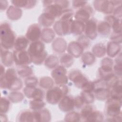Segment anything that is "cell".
Returning a JSON list of instances; mask_svg holds the SVG:
<instances>
[{"label": "cell", "instance_id": "2e32d148", "mask_svg": "<svg viewBox=\"0 0 122 122\" xmlns=\"http://www.w3.org/2000/svg\"><path fill=\"white\" fill-rule=\"evenodd\" d=\"M105 21L108 23L112 28L113 33H122L121 19L117 18L113 15H108L105 17Z\"/></svg>", "mask_w": 122, "mask_h": 122}, {"label": "cell", "instance_id": "6da1fadb", "mask_svg": "<svg viewBox=\"0 0 122 122\" xmlns=\"http://www.w3.org/2000/svg\"><path fill=\"white\" fill-rule=\"evenodd\" d=\"M27 51L30 57L31 62L36 65L42 63L47 56L44 44L39 40L31 42Z\"/></svg>", "mask_w": 122, "mask_h": 122}, {"label": "cell", "instance_id": "7402d4cb", "mask_svg": "<svg viewBox=\"0 0 122 122\" xmlns=\"http://www.w3.org/2000/svg\"><path fill=\"white\" fill-rule=\"evenodd\" d=\"M55 18L49 13L44 12L38 18L39 24L44 27H49L51 26L55 21Z\"/></svg>", "mask_w": 122, "mask_h": 122}, {"label": "cell", "instance_id": "f1b7e54d", "mask_svg": "<svg viewBox=\"0 0 122 122\" xmlns=\"http://www.w3.org/2000/svg\"><path fill=\"white\" fill-rule=\"evenodd\" d=\"M17 121L19 122H34L33 111L24 110L21 111L17 117Z\"/></svg>", "mask_w": 122, "mask_h": 122}, {"label": "cell", "instance_id": "11a10c76", "mask_svg": "<svg viewBox=\"0 0 122 122\" xmlns=\"http://www.w3.org/2000/svg\"><path fill=\"white\" fill-rule=\"evenodd\" d=\"M115 62H116V64L122 65V54H121V53H120V54L118 55V57L116 58Z\"/></svg>", "mask_w": 122, "mask_h": 122}, {"label": "cell", "instance_id": "4316f807", "mask_svg": "<svg viewBox=\"0 0 122 122\" xmlns=\"http://www.w3.org/2000/svg\"><path fill=\"white\" fill-rule=\"evenodd\" d=\"M55 37V33L52 29L51 28L43 29L41 31V40L46 42H51Z\"/></svg>", "mask_w": 122, "mask_h": 122}, {"label": "cell", "instance_id": "8d00e7d4", "mask_svg": "<svg viewBox=\"0 0 122 122\" xmlns=\"http://www.w3.org/2000/svg\"><path fill=\"white\" fill-rule=\"evenodd\" d=\"M73 58L69 54L65 53L61 56L60 58V61L61 65L65 67H71L73 63Z\"/></svg>", "mask_w": 122, "mask_h": 122}, {"label": "cell", "instance_id": "4dcf8cb0", "mask_svg": "<svg viewBox=\"0 0 122 122\" xmlns=\"http://www.w3.org/2000/svg\"><path fill=\"white\" fill-rule=\"evenodd\" d=\"M111 96H115L122 98V87L121 80L117 81L110 88Z\"/></svg>", "mask_w": 122, "mask_h": 122}, {"label": "cell", "instance_id": "5bb4252c", "mask_svg": "<svg viewBox=\"0 0 122 122\" xmlns=\"http://www.w3.org/2000/svg\"><path fill=\"white\" fill-rule=\"evenodd\" d=\"M74 107V98L71 95L64 96L59 102V108L63 112H71Z\"/></svg>", "mask_w": 122, "mask_h": 122}, {"label": "cell", "instance_id": "f5cc1de1", "mask_svg": "<svg viewBox=\"0 0 122 122\" xmlns=\"http://www.w3.org/2000/svg\"><path fill=\"white\" fill-rule=\"evenodd\" d=\"M113 16L115 17L119 18L122 17V6L121 5L118 6L116 8L114 9L113 11Z\"/></svg>", "mask_w": 122, "mask_h": 122}, {"label": "cell", "instance_id": "d6a6232c", "mask_svg": "<svg viewBox=\"0 0 122 122\" xmlns=\"http://www.w3.org/2000/svg\"><path fill=\"white\" fill-rule=\"evenodd\" d=\"M81 60L83 63L86 65H91L93 64L96 60L95 56L90 51L83 53L81 56Z\"/></svg>", "mask_w": 122, "mask_h": 122}, {"label": "cell", "instance_id": "277c9868", "mask_svg": "<svg viewBox=\"0 0 122 122\" xmlns=\"http://www.w3.org/2000/svg\"><path fill=\"white\" fill-rule=\"evenodd\" d=\"M122 98L111 96L107 100L105 113L109 117L120 116L121 114Z\"/></svg>", "mask_w": 122, "mask_h": 122}, {"label": "cell", "instance_id": "30bf717a", "mask_svg": "<svg viewBox=\"0 0 122 122\" xmlns=\"http://www.w3.org/2000/svg\"><path fill=\"white\" fill-rule=\"evenodd\" d=\"M93 6L96 10L107 14L112 13L114 9L111 0H94Z\"/></svg>", "mask_w": 122, "mask_h": 122}, {"label": "cell", "instance_id": "d4e9b609", "mask_svg": "<svg viewBox=\"0 0 122 122\" xmlns=\"http://www.w3.org/2000/svg\"><path fill=\"white\" fill-rule=\"evenodd\" d=\"M11 2L18 8H25L26 9L32 8L36 4V0H13Z\"/></svg>", "mask_w": 122, "mask_h": 122}, {"label": "cell", "instance_id": "60d3db41", "mask_svg": "<svg viewBox=\"0 0 122 122\" xmlns=\"http://www.w3.org/2000/svg\"><path fill=\"white\" fill-rule=\"evenodd\" d=\"M23 98L24 96L23 94L17 91H13L10 92L8 96V99L9 100L14 103L20 102L23 100Z\"/></svg>", "mask_w": 122, "mask_h": 122}, {"label": "cell", "instance_id": "bcb514c9", "mask_svg": "<svg viewBox=\"0 0 122 122\" xmlns=\"http://www.w3.org/2000/svg\"><path fill=\"white\" fill-rule=\"evenodd\" d=\"M38 79L35 77L30 76L27 77L25 80V84L26 86L35 87L38 84Z\"/></svg>", "mask_w": 122, "mask_h": 122}, {"label": "cell", "instance_id": "9c48e42d", "mask_svg": "<svg viewBox=\"0 0 122 122\" xmlns=\"http://www.w3.org/2000/svg\"><path fill=\"white\" fill-rule=\"evenodd\" d=\"M72 19L68 20H60L57 21L54 24L55 32L60 36H65L71 33V25Z\"/></svg>", "mask_w": 122, "mask_h": 122}, {"label": "cell", "instance_id": "ee69618b", "mask_svg": "<svg viewBox=\"0 0 122 122\" xmlns=\"http://www.w3.org/2000/svg\"><path fill=\"white\" fill-rule=\"evenodd\" d=\"M93 110H94L93 107L89 104H87V105L83 106L80 114L81 118L83 119L85 121L86 118Z\"/></svg>", "mask_w": 122, "mask_h": 122}, {"label": "cell", "instance_id": "f546056e", "mask_svg": "<svg viewBox=\"0 0 122 122\" xmlns=\"http://www.w3.org/2000/svg\"><path fill=\"white\" fill-rule=\"evenodd\" d=\"M92 51L95 57L101 58L104 56L106 52V46L102 43H97L93 46Z\"/></svg>", "mask_w": 122, "mask_h": 122}, {"label": "cell", "instance_id": "8fae6325", "mask_svg": "<svg viewBox=\"0 0 122 122\" xmlns=\"http://www.w3.org/2000/svg\"><path fill=\"white\" fill-rule=\"evenodd\" d=\"M93 10L90 5H85L80 8L75 13L74 17L76 20L86 23L90 19L91 15L92 14Z\"/></svg>", "mask_w": 122, "mask_h": 122}, {"label": "cell", "instance_id": "ab89813d", "mask_svg": "<svg viewBox=\"0 0 122 122\" xmlns=\"http://www.w3.org/2000/svg\"><path fill=\"white\" fill-rule=\"evenodd\" d=\"M81 96L86 104L92 103L94 101V95L92 92L86 91H82L81 93Z\"/></svg>", "mask_w": 122, "mask_h": 122}, {"label": "cell", "instance_id": "e575fe53", "mask_svg": "<svg viewBox=\"0 0 122 122\" xmlns=\"http://www.w3.org/2000/svg\"><path fill=\"white\" fill-rule=\"evenodd\" d=\"M54 81L53 80L48 76L41 77L40 80L39 84L41 87L46 89H49L54 86Z\"/></svg>", "mask_w": 122, "mask_h": 122}, {"label": "cell", "instance_id": "816d5d0a", "mask_svg": "<svg viewBox=\"0 0 122 122\" xmlns=\"http://www.w3.org/2000/svg\"><path fill=\"white\" fill-rule=\"evenodd\" d=\"M122 65H118V64H115L114 66L113 67V70H114V74L117 76L119 77L120 78H121L122 77Z\"/></svg>", "mask_w": 122, "mask_h": 122}, {"label": "cell", "instance_id": "7bdbcfd3", "mask_svg": "<svg viewBox=\"0 0 122 122\" xmlns=\"http://www.w3.org/2000/svg\"><path fill=\"white\" fill-rule=\"evenodd\" d=\"M10 106V102L8 99L5 97H1L0 112V113H6L9 110Z\"/></svg>", "mask_w": 122, "mask_h": 122}, {"label": "cell", "instance_id": "e0dca14e", "mask_svg": "<svg viewBox=\"0 0 122 122\" xmlns=\"http://www.w3.org/2000/svg\"><path fill=\"white\" fill-rule=\"evenodd\" d=\"M84 49L81 45L77 41H71L69 43L67 51L69 54L73 57L79 58L83 54Z\"/></svg>", "mask_w": 122, "mask_h": 122}, {"label": "cell", "instance_id": "7dc6e473", "mask_svg": "<svg viewBox=\"0 0 122 122\" xmlns=\"http://www.w3.org/2000/svg\"><path fill=\"white\" fill-rule=\"evenodd\" d=\"M77 42H78L83 47L84 49L88 48L90 44V41L88 38L86 36L82 35L80 36L78 39Z\"/></svg>", "mask_w": 122, "mask_h": 122}, {"label": "cell", "instance_id": "f35d334b", "mask_svg": "<svg viewBox=\"0 0 122 122\" xmlns=\"http://www.w3.org/2000/svg\"><path fill=\"white\" fill-rule=\"evenodd\" d=\"M113 61V60L109 58H105L103 59L101 62L102 69L106 71H112Z\"/></svg>", "mask_w": 122, "mask_h": 122}, {"label": "cell", "instance_id": "cb8c5ba5", "mask_svg": "<svg viewBox=\"0 0 122 122\" xmlns=\"http://www.w3.org/2000/svg\"><path fill=\"white\" fill-rule=\"evenodd\" d=\"M6 14L7 17L11 20H17L22 15L21 10L15 6H10L8 9Z\"/></svg>", "mask_w": 122, "mask_h": 122}, {"label": "cell", "instance_id": "7a4b0ae2", "mask_svg": "<svg viewBox=\"0 0 122 122\" xmlns=\"http://www.w3.org/2000/svg\"><path fill=\"white\" fill-rule=\"evenodd\" d=\"M0 40L1 47L5 49L9 50L14 46L15 35L7 22L2 23L0 25Z\"/></svg>", "mask_w": 122, "mask_h": 122}, {"label": "cell", "instance_id": "b9f144b4", "mask_svg": "<svg viewBox=\"0 0 122 122\" xmlns=\"http://www.w3.org/2000/svg\"><path fill=\"white\" fill-rule=\"evenodd\" d=\"M81 119V114L74 111L69 112L64 117V121L66 122H79Z\"/></svg>", "mask_w": 122, "mask_h": 122}, {"label": "cell", "instance_id": "836d02e7", "mask_svg": "<svg viewBox=\"0 0 122 122\" xmlns=\"http://www.w3.org/2000/svg\"><path fill=\"white\" fill-rule=\"evenodd\" d=\"M18 75L21 78H27L30 77L32 74V70L30 67L25 65L19 66L17 69Z\"/></svg>", "mask_w": 122, "mask_h": 122}, {"label": "cell", "instance_id": "4fadbf2b", "mask_svg": "<svg viewBox=\"0 0 122 122\" xmlns=\"http://www.w3.org/2000/svg\"><path fill=\"white\" fill-rule=\"evenodd\" d=\"M41 30L38 24H31L27 30L26 33V37L31 42L39 41L41 38Z\"/></svg>", "mask_w": 122, "mask_h": 122}, {"label": "cell", "instance_id": "ffe728a7", "mask_svg": "<svg viewBox=\"0 0 122 122\" xmlns=\"http://www.w3.org/2000/svg\"><path fill=\"white\" fill-rule=\"evenodd\" d=\"M121 50V46L120 43L112 41L108 43L106 51L107 55L110 57L112 58L117 55Z\"/></svg>", "mask_w": 122, "mask_h": 122}, {"label": "cell", "instance_id": "52a82bcc", "mask_svg": "<svg viewBox=\"0 0 122 122\" xmlns=\"http://www.w3.org/2000/svg\"><path fill=\"white\" fill-rule=\"evenodd\" d=\"M69 79L72 81L76 87L83 89L89 81L88 79L78 70L71 71L69 74Z\"/></svg>", "mask_w": 122, "mask_h": 122}, {"label": "cell", "instance_id": "44dd1931", "mask_svg": "<svg viewBox=\"0 0 122 122\" xmlns=\"http://www.w3.org/2000/svg\"><path fill=\"white\" fill-rule=\"evenodd\" d=\"M85 24L84 23L74 20H72L71 25V33L74 35H81L84 31Z\"/></svg>", "mask_w": 122, "mask_h": 122}, {"label": "cell", "instance_id": "5b68a950", "mask_svg": "<svg viewBox=\"0 0 122 122\" xmlns=\"http://www.w3.org/2000/svg\"><path fill=\"white\" fill-rule=\"evenodd\" d=\"M68 0H51V3L45 7L44 12L49 13L55 19L59 18L63 11L69 6Z\"/></svg>", "mask_w": 122, "mask_h": 122}, {"label": "cell", "instance_id": "8992f818", "mask_svg": "<svg viewBox=\"0 0 122 122\" xmlns=\"http://www.w3.org/2000/svg\"><path fill=\"white\" fill-rule=\"evenodd\" d=\"M51 75L54 82L57 85H65L68 81L67 70L62 65L57 66L51 73Z\"/></svg>", "mask_w": 122, "mask_h": 122}, {"label": "cell", "instance_id": "7c38bea8", "mask_svg": "<svg viewBox=\"0 0 122 122\" xmlns=\"http://www.w3.org/2000/svg\"><path fill=\"white\" fill-rule=\"evenodd\" d=\"M85 33L86 36L91 40L96 39L97 36V21L94 19H90L85 23Z\"/></svg>", "mask_w": 122, "mask_h": 122}, {"label": "cell", "instance_id": "db71d44e", "mask_svg": "<svg viewBox=\"0 0 122 122\" xmlns=\"http://www.w3.org/2000/svg\"><path fill=\"white\" fill-rule=\"evenodd\" d=\"M8 5V2L6 0H0V10H5Z\"/></svg>", "mask_w": 122, "mask_h": 122}, {"label": "cell", "instance_id": "681fc988", "mask_svg": "<svg viewBox=\"0 0 122 122\" xmlns=\"http://www.w3.org/2000/svg\"><path fill=\"white\" fill-rule=\"evenodd\" d=\"M87 3L86 1H80V0H73L72 2V5L74 8H81Z\"/></svg>", "mask_w": 122, "mask_h": 122}, {"label": "cell", "instance_id": "f907efd6", "mask_svg": "<svg viewBox=\"0 0 122 122\" xmlns=\"http://www.w3.org/2000/svg\"><path fill=\"white\" fill-rule=\"evenodd\" d=\"M110 39L112 41H114L120 44L122 42V33L116 34L113 33L111 35Z\"/></svg>", "mask_w": 122, "mask_h": 122}, {"label": "cell", "instance_id": "484cf974", "mask_svg": "<svg viewBox=\"0 0 122 122\" xmlns=\"http://www.w3.org/2000/svg\"><path fill=\"white\" fill-rule=\"evenodd\" d=\"M111 30L110 24L105 21H101L97 24V32L102 36H108Z\"/></svg>", "mask_w": 122, "mask_h": 122}, {"label": "cell", "instance_id": "ac0fdd59", "mask_svg": "<svg viewBox=\"0 0 122 122\" xmlns=\"http://www.w3.org/2000/svg\"><path fill=\"white\" fill-rule=\"evenodd\" d=\"M0 58L4 66L9 67L12 65L14 61L13 54L8 50L0 47Z\"/></svg>", "mask_w": 122, "mask_h": 122}, {"label": "cell", "instance_id": "9a60e30c", "mask_svg": "<svg viewBox=\"0 0 122 122\" xmlns=\"http://www.w3.org/2000/svg\"><path fill=\"white\" fill-rule=\"evenodd\" d=\"M25 95L29 99L33 100H43L44 92L42 90L35 87L26 86L23 89Z\"/></svg>", "mask_w": 122, "mask_h": 122}, {"label": "cell", "instance_id": "d590c367", "mask_svg": "<svg viewBox=\"0 0 122 122\" xmlns=\"http://www.w3.org/2000/svg\"><path fill=\"white\" fill-rule=\"evenodd\" d=\"M58 59L55 55H51L45 60V65L49 69H54L58 66Z\"/></svg>", "mask_w": 122, "mask_h": 122}, {"label": "cell", "instance_id": "83f0119b", "mask_svg": "<svg viewBox=\"0 0 122 122\" xmlns=\"http://www.w3.org/2000/svg\"><path fill=\"white\" fill-rule=\"evenodd\" d=\"M29 43V41L26 37L20 36L16 39L14 47L15 50H25L28 47Z\"/></svg>", "mask_w": 122, "mask_h": 122}, {"label": "cell", "instance_id": "603a6c76", "mask_svg": "<svg viewBox=\"0 0 122 122\" xmlns=\"http://www.w3.org/2000/svg\"><path fill=\"white\" fill-rule=\"evenodd\" d=\"M66 41L61 38H56L52 44L53 50L55 52L59 53L64 52L66 50Z\"/></svg>", "mask_w": 122, "mask_h": 122}, {"label": "cell", "instance_id": "3957f363", "mask_svg": "<svg viewBox=\"0 0 122 122\" xmlns=\"http://www.w3.org/2000/svg\"><path fill=\"white\" fill-rule=\"evenodd\" d=\"M68 87L65 85H57L48 89L46 92L47 102L51 104L58 103L68 92Z\"/></svg>", "mask_w": 122, "mask_h": 122}, {"label": "cell", "instance_id": "9f6ffc18", "mask_svg": "<svg viewBox=\"0 0 122 122\" xmlns=\"http://www.w3.org/2000/svg\"><path fill=\"white\" fill-rule=\"evenodd\" d=\"M112 3L113 4L114 6L120 4L122 2L121 0H111Z\"/></svg>", "mask_w": 122, "mask_h": 122}, {"label": "cell", "instance_id": "c3c4849f", "mask_svg": "<svg viewBox=\"0 0 122 122\" xmlns=\"http://www.w3.org/2000/svg\"><path fill=\"white\" fill-rule=\"evenodd\" d=\"M75 107L77 109H80L85 104L83 99L80 96H77L74 98Z\"/></svg>", "mask_w": 122, "mask_h": 122}, {"label": "cell", "instance_id": "1f68e13d", "mask_svg": "<svg viewBox=\"0 0 122 122\" xmlns=\"http://www.w3.org/2000/svg\"><path fill=\"white\" fill-rule=\"evenodd\" d=\"M104 116L102 112L99 111L93 110L86 118L87 122H102L103 121Z\"/></svg>", "mask_w": 122, "mask_h": 122}, {"label": "cell", "instance_id": "d6986e66", "mask_svg": "<svg viewBox=\"0 0 122 122\" xmlns=\"http://www.w3.org/2000/svg\"><path fill=\"white\" fill-rule=\"evenodd\" d=\"M34 122H49L51 119L50 112L47 109L33 111Z\"/></svg>", "mask_w": 122, "mask_h": 122}, {"label": "cell", "instance_id": "74e56055", "mask_svg": "<svg viewBox=\"0 0 122 122\" xmlns=\"http://www.w3.org/2000/svg\"><path fill=\"white\" fill-rule=\"evenodd\" d=\"M30 108L33 111H39L42 109L45 106V103L42 100H32L30 102Z\"/></svg>", "mask_w": 122, "mask_h": 122}, {"label": "cell", "instance_id": "ba28073f", "mask_svg": "<svg viewBox=\"0 0 122 122\" xmlns=\"http://www.w3.org/2000/svg\"><path fill=\"white\" fill-rule=\"evenodd\" d=\"M13 54L14 61L17 66L27 65L32 62L30 57L26 50H15Z\"/></svg>", "mask_w": 122, "mask_h": 122}, {"label": "cell", "instance_id": "f6af8a7d", "mask_svg": "<svg viewBox=\"0 0 122 122\" xmlns=\"http://www.w3.org/2000/svg\"><path fill=\"white\" fill-rule=\"evenodd\" d=\"M73 10L70 9H67L64 10L61 16L59 17V20H68L72 19L73 15Z\"/></svg>", "mask_w": 122, "mask_h": 122}]
</instances>
